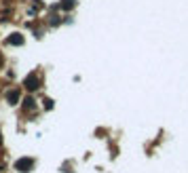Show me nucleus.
<instances>
[{"instance_id":"1","label":"nucleus","mask_w":188,"mask_h":173,"mask_svg":"<svg viewBox=\"0 0 188 173\" xmlns=\"http://www.w3.org/2000/svg\"><path fill=\"white\" fill-rule=\"evenodd\" d=\"M40 87V76L38 74H30L28 78H25V89H30V91H34Z\"/></svg>"},{"instance_id":"5","label":"nucleus","mask_w":188,"mask_h":173,"mask_svg":"<svg viewBox=\"0 0 188 173\" xmlns=\"http://www.w3.org/2000/svg\"><path fill=\"white\" fill-rule=\"evenodd\" d=\"M0 137H2V135H0ZM0 141H2V139H0Z\"/></svg>"},{"instance_id":"4","label":"nucleus","mask_w":188,"mask_h":173,"mask_svg":"<svg viewBox=\"0 0 188 173\" xmlns=\"http://www.w3.org/2000/svg\"><path fill=\"white\" fill-rule=\"evenodd\" d=\"M2 61H4V59H2V55H0V66H2Z\"/></svg>"},{"instance_id":"3","label":"nucleus","mask_w":188,"mask_h":173,"mask_svg":"<svg viewBox=\"0 0 188 173\" xmlns=\"http://www.w3.org/2000/svg\"><path fill=\"white\" fill-rule=\"evenodd\" d=\"M17 99H19L17 91H11V93H9V102H17Z\"/></svg>"},{"instance_id":"2","label":"nucleus","mask_w":188,"mask_h":173,"mask_svg":"<svg viewBox=\"0 0 188 173\" xmlns=\"http://www.w3.org/2000/svg\"><path fill=\"white\" fill-rule=\"evenodd\" d=\"M30 165H32V161H30V158H24V161L17 162V169H25V167H30Z\"/></svg>"}]
</instances>
